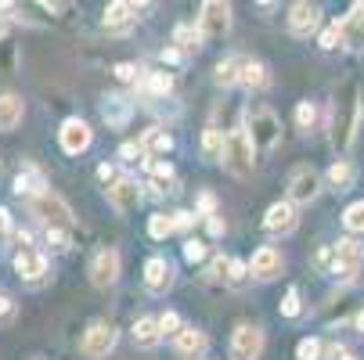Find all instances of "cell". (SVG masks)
<instances>
[{
    "instance_id": "obj_22",
    "label": "cell",
    "mask_w": 364,
    "mask_h": 360,
    "mask_svg": "<svg viewBox=\"0 0 364 360\" xmlns=\"http://www.w3.org/2000/svg\"><path fill=\"white\" fill-rule=\"evenodd\" d=\"M137 90H141L144 97L166 101V97L173 94V76H170V72H144V76L137 80Z\"/></svg>"
},
{
    "instance_id": "obj_6",
    "label": "cell",
    "mask_w": 364,
    "mask_h": 360,
    "mask_svg": "<svg viewBox=\"0 0 364 360\" xmlns=\"http://www.w3.org/2000/svg\"><path fill=\"white\" fill-rule=\"evenodd\" d=\"M116 342H119V328H116L112 321H94V324L83 332L80 349H83L87 360H105V356L116 349Z\"/></svg>"
},
{
    "instance_id": "obj_32",
    "label": "cell",
    "mask_w": 364,
    "mask_h": 360,
    "mask_svg": "<svg viewBox=\"0 0 364 360\" xmlns=\"http://www.w3.org/2000/svg\"><path fill=\"white\" fill-rule=\"evenodd\" d=\"M148 234H151L155 241H166L170 234H177L173 213H155V217H148Z\"/></svg>"
},
{
    "instance_id": "obj_24",
    "label": "cell",
    "mask_w": 364,
    "mask_h": 360,
    "mask_svg": "<svg viewBox=\"0 0 364 360\" xmlns=\"http://www.w3.org/2000/svg\"><path fill=\"white\" fill-rule=\"evenodd\" d=\"M134 8H130V0H109V4H105V18H101V22H105V29H112V33H119V29H127L130 22H134Z\"/></svg>"
},
{
    "instance_id": "obj_9",
    "label": "cell",
    "mask_w": 364,
    "mask_h": 360,
    "mask_svg": "<svg viewBox=\"0 0 364 360\" xmlns=\"http://www.w3.org/2000/svg\"><path fill=\"white\" fill-rule=\"evenodd\" d=\"M119 267H123V260H119V252H116L112 245H109V249H97L94 260H90V267H87L90 285H94V288H112V285L119 281Z\"/></svg>"
},
{
    "instance_id": "obj_48",
    "label": "cell",
    "mask_w": 364,
    "mask_h": 360,
    "mask_svg": "<svg viewBox=\"0 0 364 360\" xmlns=\"http://www.w3.org/2000/svg\"><path fill=\"white\" fill-rule=\"evenodd\" d=\"M228 267H231V256H213V263H210V271H205V278L224 281L228 278Z\"/></svg>"
},
{
    "instance_id": "obj_4",
    "label": "cell",
    "mask_w": 364,
    "mask_h": 360,
    "mask_svg": "<svg viewBox=\"0 0 364 360\" xmlns=\"http://www.w3.org/2000/svg\"><path fill=\"white\" fill-rule=\"evenodd\" d=\"M224 170L231 173V177H249L252 173V166H256V144H252V137H249V130L245 126H238V130H231L228 133V144H224Z\"/></svg>"
},
{
    "instance_id": "obj_28",
    "label": "cell",
    "mask_w": 364,
    "mask_h": 360,
    "mask_svg": "<svg viewBox=\"0 0 364 360\" xmlns=\"http://www.w3.org/2000/svg\"><path fill=\"white\" fill-rule=\"evenodd\" d=\"M242 87L245 90H267L271 87V69L264 62H252L245 58V69H242Z\"/></svg>"
},
{
    "instance_id": "obj_21",
    "label": "cell",
    "mask_w": 364,
    "mask_h": 360,
    "mask_svg": "<svg viewBox=\"0 0 364 360\" xmlns=\"http://www.w3.org/2000/svg\"><path fill=\"white\" fill-rule=\"evenodd\" d=\"M26 116V101L18 94H0V133H11Z\"/></svg>"
},
{
    "instance_id": "obj_5",
    "label": "cell",
    "mask_w": 364,
    "mask_h": 360,
    "mask_svg": "<svg viewBox=\"0 0 364 360\" xmlns=\"http://www.w3.org/2000/svg\"><path fill=\"white\" fill-rule=\"evenodd\" d=\"M198 29L202 40H224L231 33V0H202Z\"/></svg>"
},
{
    "instance_id": "obj_46",
    "label": "cell",
    "mask_w": 364,
    "mask_h": 360,
    "mask_svg": "<svg viewBox=\"0 0 364 360\" xmlns=\"http://www.w3.org/2000/svg\"><path fill=\"white\" fill-rule=\"evenodd\" d=\"M195 213H198L202 220L213 217V213H217V195H213V191H202V195L195 198Z\"/></svg>"
},
{
    "instance_id": "obj_7",
    "label": "cell",
    "mask_w": 364,
    "mask_h": 360,
    "mask_svg": "<svg viewBox=\"0 0 364 360\" xmlns=\"http://www.w3.org/2000/svg\"><path fill=\"white\" fill-rule=\"evenodd\" d=\"M231 360H259L264 356V328L259 324H238L231 332Z\"/></svg>"
},
{
    "instance_id": "obj_33",
    "label": "cell",
    "mask_w": 364,
    "mask_h": 360,
    "mask_svg": "<svg viewBox=\"0 0 364 360\" xmlns=\"http://www.w3.org/2000/svg\"><path fill=\"white\" fill-rule=\"evenodd\" d=\"M310 263H314V271H318V274L332 278V274H336V267H339V256H336V245H321V249L314 252V260H310Z\"/></svg>"
},
{
    "instance_id": "obj_17",
    "label": "cell",
    "mask_w": 364,
    "mask_h": 360,
    "mask_svg": "<svg viewBox=\"0 0 364 360\" xmlns=\"http://www.w3.org/2000/svg\"><path fill=\"white\" fill-rule=\"evenodd\" d=\"M15 274L22 278V281H43L47 278V256L40 252V249H33V245H22L18 252H15Z\"/></svg>"
},
{
    "instance_id": "obj_43",
    "label": "cell",
    "mask_w": 364,
    "mask_h": 360,
    "mask_svg": "<svg viewBox=\"0 0 364 360\" xmlns=\"http://www.w3.org/2000/svg\"><path fill=\"white\" fill-rule=\"evenodd\" d=\"M137 159H148V151L141 141H123L119 144V163H137Z\"/></svg>"
},
{
    "instance_id": "obj_44",
    "label": "cell",
    "mask_w": 364,
    "mask_h": 360,
    "mask_svg": "<svg viewBox=\"0 0 364 360\" xmlns=\"http://www.w3.org/2000/svg\"><path fill=\"white\" fill-rule=\"evenodd\" d=\"M141 72H144V69H137L134 62H119V65H112V76H116L119 83H137Z\"/></svg>"
},
{
    "instance_id": "obj_29",
    "label": "cell",
    "mask_w": 364,
    "mask_h": 360,
    "mask_svg": "<svg viewBox=\"0 0 364 360\" xmlns=\"http://www.w3.org/2000/svg\"><path fill=\"white\" fill-rule=\"evenodd\" d=\"M242 69H245V58L242 55H228L224 62H217V87H235L242 83Z\"/></svg>"
},
{
    "instance_id": "obj_18",
    "label": "cell",
    "mask_w": 364,
    "mask_h": 360,
    "mask_svg": "<svg viewBox=\"0 0 364 360\" xmlns=\"http://www.w3.org/2000/svg\"><path fill=\"white\" fill-rule=\"evenodd\" d=\"M144 288L151 295H166L173 288V263L163 260V256H151L144 263Z\"/></svg>"
},
{
    "instance_id": "obj_60",
    "label": "cell",
    "mask_w": 364,
    "mask_h": 360,
    "mask_svg": "<svg viewBox=\"0 0 364 360\" xmlns=\"http://www.w3.org/2000/svg\"><path fill=\"white\" fill-rule=\"evenodd\" d=\"M360 119H364V97H360Z\"/></svg>"
},
{
    "instance_id": "obj_36",
    "label": "cell",
    "mask_w": 364,
    "mask_h": 360,
    "mask_svg": "<svg viewBox=\"0 0 364 360\" xmlns=\"http://www.w3.org/2000/svg\"><path fill=\"white\" fill-rule=\"evenodd\" d=\"M47 249L50 252H69L73 249V231L69 227H47Z\"/></svg>"
},
{
    "instance_id": "obj_59",
    "label": "cell",
    "mask_w": 364,
    "mask_h": 360,
    "mask_svg": "<svg viewBox=\"0 0 364 360\" xmlns=\"http://www.w3.org/2000/svg\"><path fill=\"white\" fill-rule=\"evenodd\" d=\"M11 4H15V0H0V11H8Z\"/></svg>"
},
{
    "instance_id": "obj_30",
    "label": "cell",
    "mask_w": 364,
    "mask_h": 360,
    "mask_svg": "<svg viewBox=\"0 0 364 360\" xmlns=\"http://www.w3.org/2000/svg\"><path fill=\"white\" fill-rule=\"evenodd\" d=\"M325 187H332V191H350V187H353V166H350L346 159H336V163L328 166V173H325Z\"/></svg>"
},
{
    "instance_id": "obj_14",
    "label": "cell",
    "mask_w": 364,
    "mask_h": 360,
    "mask_svg": "<svg viewBox=\"0 0 364 360\" xmlns=\"http://www.w3.org/2000/svg\"><path fill=\"white\" fill-rule=\"evenodd\" d=\"M321 26V8L314 4V0H296V4L289 8V33L306 40L310 33H318Z\"/></svg>"
},
{
    "instance_id": "obj_3",
    "label": "cell",
    "mask_w": 364,
    "mask_h": 360,
    "mask_svg": "<svg viewBox=\"0 0 364 360\" xmlns=\"http://www.w3.org/2000/svg\"><path fill=\"white\" fill-rule=\"evenodd\" d=\"M29 213L43 224V227H76V217H73V205L58 195V191H50V187H43L40 195H33L29 198Z\"/></svg>"
},
{
    "instance_id": "obj_45",
    "label": "cell",
    "mask_w": 364,
    "mask_h": 360,
    "mask_svg": "<svg viewBox=\"0 0 364 360\" xmlns=\"http://www.w3.org/2000/svg\"><path fill=\"white\" fill-rule=\"evenodd\" d=\"M159 328H163V339H173V335L184 328V321H181V314H177V310H166V314L159 317Z\"/></svg>"
},
{
    "instance_id": "obj_37",
    "label": "cell",
    "mask_w": 364,
    "mask_h": 360,
    "mask_svg": "<svg viewBox=\"0 0 364 360\" xmlns=\"http://www.w3.org/2000/svg\"><path fill=\"white\" fill-rule=\"evenodd\" d=\"M249 278H252L249 263H245V260H235V256H231V267H228V278H224V285H228V288H242Z\"/></svg>"
},
{
    "instance_id": "obj_25",
    "label": "cell",
    "mask_w": 364,
    "mask_h": 360,
    "mask_svg": "<svg viewBox=\"0 0 364 360\" xmlns=\"http://www.w3.org/2000/svg\"><path fill=\"white\" fill-rule=\"evenodd\" d=\"M224 144H228L224 130H217V126H205V130H202V141H198L202 159H205V163H220V159H224Z\"/></svg>"
},
{
    "instance_id": "obj_51",
    "label": "cell",
    "mask_w": 364,
    "mask_h": 360,
    "mask_svg": "<svg viewBox=\"0 0 364 360\" xmlns=\"http://www.w3.org/2000/svg\"><path fill=\"white\" fill-rule=\"evenodd\" d=\"M205 227H210V234H213V238H220V234L228 231V224H224V217H220V213H213V217H205Z\"/></svg>"
},
{
    "instance_id": "obj_35",
    "label": "cell",
    "mask_w": 364,
    "mask_h": 360,
    "mask_svg": "<svg viewBox=\"0 0 364 360\" xmlns=\"http://www.w3.org/2000/svg\"><path fill=\"white\" fill-rule=\"evenodd\" d=\"M296 126L303 133H310L318 126V105H314V101H299V105H296Z\"/></svg>"
},
{
    "instance_id": "obj_47",
    "label": "cell",
    "mask_w": 364,
    "mask_h": 360,
    "mask_svg": "<svg viewBox=\"0 0 364 360\" xmlns=\"http://www.w3.org/2000/svg\"><path fill=\"white\" fill-rule=\"evenodd\" d=\"M205 252H210V249H205L202 241H195V238L184 241V260H188V263H202V260H205Z\"/></svg>"
},
{
    "instance_id": "obj_26",
    "label": "cell",
    "mask_w": 364,
    "mask_h": 360,
    "mask_svg": "<svg viewBox=\"0 0 364 360\" xmlns=\"http://www.w3.org/2000/svg\"><path fill=\"white\" fill-rule=\"evenodd\" d=\"M101 116H105V123H109L112 130H123V126L130 123V116H134V105H130V101H123V97H105Z\"/></svg>"
},
{
    "instance_id": "obj_8",
    "label": "cell",
    "mask_w": 364,
    "mask_h": 360,
    "mask_svg": "<svg viewBox=\"0 0 364 360\" xmlns=\"http://www.w3.org/2000/svg\"><path fill=\"white\" fill-rule=\"evenodd\" d=\"M321 173L314 170V166H296L292 173H289V198L296 202V205H310L318 195H321Z\"/></svg>"
},
{
    "instance_id": "obj_52",
    "label": "cell",
    "mask_w": 364,
    "mask_h": 360,
    "mask_svg": "<svg viewBox=\"0 0 364 360\" xmlns=\"http://www.w3.org/2000/svg\"><path fill=\"white\" fill-rule=\"evenodd\" d=\"M325 360H350V349H346L343 342H332V346L325 349Z\"/></svg>"
},
{
    "instance_id": "obj_55",
    "label": "cell",
    "mask_w": 364,
    "mask_h": 360,
    "mask_svg": "<svg viewBox=\"0 0 364 360\" xmlns=\"http://www.w3.org/2000/svg\"><path fill=\"white\" fill-rule=\"evenodd\" d=\"M8 33H11V18H8L4 11H0V40H4Z\"/></svg>"
},
{
    "instance_id": "obj_20",
    "label": "cell",
    "mask_w": 364,
    "mask_h": 360,
    "mask_svg": "<svg viewBox=\"0 0 364 360\" xmlns=\"http://www.w3.org/2000/svg\"><path fill=\"white\" fill-rule=\"evenodd\" d=\"M130 335H134V346H137V349H155V346L163 342L159 317H137L134 328H130Z\"/></svg>"
},
{
    "instance_id": "obj_2",
    "label": "cell",
    "mask_w": 364,
    "mask_h": 360,
    "mask_svg": "<svg viewBox=\"0 0 364 360\" xmlns=\"http://www.w3.org/2000/svg\"><path fill=\"white\" fill-rule=\"evenodd\" d=\"M245 130H249L256 151H264V156L282 144V119H278L274 109H267V105H249V112H245Z\"/></svg>"
},
{
    "instance_id": "obj_40",
    "label": "cell",
    "mask_w": 364,
    "mask_h": 360,
    "mask_svg": "<svg viewBox=\"0 0 364 360\" xmlns=\"http://www.w3.org/2000/svg\"><path fill=\"white\" fill-rule=\"evenodd\" d=\"M15 317H18V302H15V295L0 292V328H11Z\"/></svg>"
},
{
    "instance_id": "obj_54",
    "label": "cell",
    "mask_w": 364,
    "mask_h": 360,
    "mask_svg": "<svg viewBox=\"0 0 364 360\" xmlns=\"http://www.w3.org/2000/svg\"><path fill=\"white\" fill-rule=\"evenodd\" d=\"M97 180H105V184L119 180V177H116V166H112V163H101V166H97Z\"/></svg>"
},
{
    "instance_id": "obj_38",
    "label": "cell",
    "mask_w": 364,
    "mask_h": 360,
    "mask_svg": "<svg viewBox=\"0 0 364 360\" xmlns=\"http://www.w3.org/2000/svg\"><path fill=\"white\" fill-rule=\"evenodd\" d=\"M278 310H282V317H289V321H296V317L303 314V295H299V288H289V292H285V299L278 302Z\"/></svg>"
},
{
    "instance_id": "obj_1",
    "label": "cell",
    "mask_w": 364,
    "mask_h": 360,
    "mask_svg": "<svg viewBox=\"0 0 364 360\" xmlns=\"http://www.w3.org/2000/svg\"><path fill=\"white\" fill-rule=\"evenodd\" d=\"M353 87L343 90V97L332 101V119H328V137H332V148L336 151H350L353 144V133H357V123H360V101L350 97Z\"/></svg>"
},
{
    "instance_id": "obj_11",
    "label": "cell",
    "mask_w": 364,
    "mask_h": 360,
    "mask_svg": "<svg viewBox=\"0 0 364 360\" xmlns=\"http://www.w3.org/2000/svg\"><path fill=\"white\" fill-rule=\"evenodd\" d=\"M299 227V213H296V202L285 198V202H274L271 209L264 213V231L274 234V238H285Z\"/></svg>"
},
{
    "instance_id": "obj_12",
    "label": "cell",
    "mask_w": 364,
    "mask_h": 360,
    "mask_svg": "<svg viewBox=\"0 0 364 360\" xmlns=\"http://www.w3.org/2000/svg\"><path fill=\"white\" fill-rule=\"evenodd\" d=\"M90 141H94V130L80 116H73L58 126V144H62L65 156H83V151L90 148Z\"/></svg>"
},
{
    "instance_id": "obj_19",
    "label": "cell",
    "mask_w": 364,
    "mask_h": 360,
    "mask_svg": "<svg viewBox=\"0 0 364 360\" xmlns=\"http://www.w3.org/2000/svg\"><path fill=\"white\" fill-rule=\"evenodd\" d=\"M339 26H343V47L360 50V47H364V0H357Z\"/></svg>"
},
{
    "instance_id": "obj_31",
    "label": "cell",
    "mask_w": 364,
    "mask_h": 360,
    "mask_svg": "<svg viewBox=\"0 0 364 360\" xmlns=\"http://www.w3.org/2000/svg\"><path fill=\"white\" fill-rule=\"evenodd\" d=\"M173 43H177V50L181 55H195L198 50V43H202V29H195V26H177L173 29Z\"/></svg>"
},
{
    "instance_id": "obj_10",
    "label": "cell",
    "mask_w": 364,
    "mask_h": 360,
    "mask_svg": "<svg viewBox=\"0 0 364 360\" xmlns=\"http://www.w3.org/2000/svg\"><path fill=\"white\" fill-rule=\"evenodd\" d=\"M141 202H144V191H141V184H137L134 177H119V180L109 184V205H112L119 217L137 213Z\"/></svg>"
},
{
    "instance_id": "obj_53",
    "label": "cell",
    "mask_w": 364,
    "mask_h": 360,
    "mask_svg": "<svg viewBox=\"0 0 364 360\" xmlns=\"http://www.w3.org/2000/svg\"><path fill=\"white\" fill-rule=\"evenodd\" d=\"M8 234H11V213L0 205V241H8Z\"/></svg>"
},
{
    "instance_id": "obj_27",
    "label": "cell",
    "mask_w": 364,
    "mask_h": 360,
    "mask_svg": "<svg viewBox=\"0 0 364 360\" xmlns=\"http://www.w3.org/2000/svg\"><path fill=\"white\" fill-rule=\"evenodd\" d=\"M43 187H47V180H43V173L33 170V166H26V170L15 177V184H11V191H15L18 198H33V195H40Z\"/></svg>"
},
{
    "instance_id": "obj_16",
    "label": "cell",
    "mask_w": 364,
    "mask_h": 360,
    "mask_svg": "<svg viewBox=\"0 0 364 360\" xmlns=\"http://www.w3.org/2000/svg\"><path fill=\"white\" fill-rule=\"evenodd\" d=\"M205 349H210V335H205L202 328H195V324H184V328L173 335V353H177L181 360H202Z\"/></svg>"
},
{
    "instance_id": "obj_50",
    "label": "cell",
    "mask_w": 364,
    "mask_h": 360,
    "mask_svg": "<svg viewBox=\"0 0 364 360\" xmlns=\"http://www.w3.org/2000/svg\"><path fill=\"white\" fill-rule=\"evenodd\" d=\"M40 4H43L50 15H65V11L73 8V0H40Z\"/></svg>"
},
{
    "instance_id": "obj_41",
    "label": "cell",
    "mask_w": 364,
    "mask_h": 360,
    "mask_svg": "<svg viewBox=\"0 0 364 360\" xmlns=\"http://www.w3.org/2000/svg\"><path fill=\"white\" fill-rule=\"evenodd\" d=\"M318 47H321V50H336V47H343V26H339V22L325 26V33L318 36Z\"/></svg>"
},
{
    "instance_id": "obj_42",
    "label": "cell",
    "mask_w": 364,
    "mask_h": 360,
    "mask_svg": "<svg viewBox=\"0 0 364 360\" xmlns=\"http://www.w3.org/2000/svg\"><path fill=\"white\" fill-rule=\"evenodd\" d=\"M144 166L151 170V180H159V184H173V163H151V156L144 159Z\"/></svg>"
},
{
    "instance_id": "obj_49",
    "label": "cell",
    "mask_w": 364,
    "mask_h": 360,
    "mask_svg": "<svg viewBox=\"0 0 364 360\" xmlns=\"http://www.w3.org/2000/svg\"><path fill=\"white\" fill-rule=\"evenodd\" d=\"M173 220H177V231H191L202 217H198V213H191V209H177V213H173Z\"/></svg>"
},
{
    "instance_id": "obj_23",
    "label": "cell",
    "mask_w": 364,
    "mask_h": 360,
    "mask_svg": "<svg viewBox=\"0 0 364 360\" xmlns=\"http://www.w3.org/2000/svg\"><path fill=\"white\" fill-rule=\"evenodd\" d=\"M141 144H144L148 156H170V151H173V133L166 126H148L141 133Z\"/></svg>"
},
{
    "instance_id": "obj_34",
    "label": "cell",
    "mask_w": 364,
    "mask_h": 360,
    "mask_svg": "<svg viewBox=\"0 0 364 360\" xmlns=\"http://www.w3.org/2000/svg\"><path fill=\"white\" fill-rule=\"evenodd\" d=\"M343 227L350 234H364V202H350L343 209Z\"/></svg>"
},
{
    "instance_id": "obj_39",
    "label": "cell",
    "mask_w": 364,
    "mask_h": 360,
    "mask_svg": "<svg viewBox=\"0 0 364 360\" xmlns=\"http://www.w3.org/2000/svg\"><path fill=\"white\" fill-rule=\"evenodd\" d=\"M296 360H325L321 339H299L296 342Z\"/></svg>"
},
{
    "instance_id": "obj_56",
    "label": "cell",
    "mask_w": 364,
    "mask_h": 360,
    "mask_svg": "<svg viewBox=\"0 0 364 360\" xmlns=\"http://www.w3.org/2000/svg\"><path fill=\"white\" fill-rule=\"evenodd\" d=\"M353 328H357V335H364V310L357 314V321H353Z\"/></svg>"
},
{
    "instance_id": "obj_57",
    "label": "cell",
    "mask_w": 364,
    "mask_h": 360,
    "mask_svg": "<svg viewBox=\"0 0 364 360\" xmlns=\"http://www.w3.org/2000/svg\"><path fill=\"white\" fill-rule=\"evenodd\" d=\"M148 4H151V0H130V8H134V11H141V8H148Z\"/></svg>"
},
{
    "instance_id": "obj_13",
    "label": "cell",
    "mask_w": 364,
    "mask_h": 360,
    "mask_svg": "<svg viewBox=\"0 0 364 360\" xmlns=\"http://www.w3.org/2000/svg\"><path fill=\"white\" fill-rule=\"evenodd\" d=\"M249 271H252L256 281H274V278H282V271H285V256H282V249H274V245H259V249L252 252V260H249Z\"/></svg>"
},
{
    "instance_id": "obj_15",
    "label": "cell",
    "mask_w": 364,
    "mask_h": 360,
    "mask_svg": "<svg viewBox=\"0 0 364 360\" xmlns=\"http://www.w3.org/2000/svg\"><path fill=\"white\" fill-rule=\"evenodd\" d=\"M336 256H339V267H336V281H353L357 274H360V263H364V249H360V241H353V238H339L336 241Z\"/></svg>"
},
{
    "instance_id": "obj_58",
    "label": "cell",
    "mask_w": 364,
    "mask_h": 360,
    "mask_svg": "<svg viewBox=\"0 0 364 360\" xmlns=\"http://www.w3.org/2000/svg\"><path fill=\"white\" fill-rule=\"evenodd\" d=\"M256 8H274V0H256Z\"/></svg>"
}]
</instances>
